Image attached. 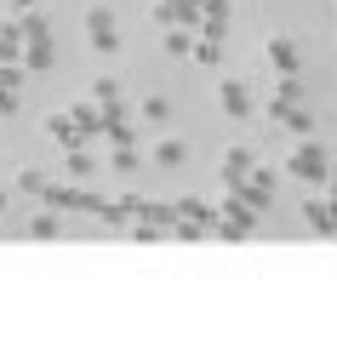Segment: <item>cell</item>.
<instances>
[{
  "instance_id": "1",
  "label": "cell",
  "mask_w": 337,
  "mask_h": 354,
  "mask_svg": "<svg viewBox=\"0 0 337 354\" xmlns=\"http://www.w3.org/2000/svg\"><path fill=\"white\" fill-rule=\"evenodd\" d=\"M291 177H303V183H320V177H326V149H320V143H303L298 154H291Z\"/></svg>"
},
{
  "instance_id": "2",
  "label": "cell",
  "mask_w": 337,
  "mask_h": 354,
  "mask_svg": "<svg viewBox=\"0 0 337 354\" xmlns=\"http://www.w3.org/2000/svg\"><path fill=\"white\" fill-rule=\"evenodd\" d=\"M263 52H268V63H275L280 75H298V46H291L286 35H268V46H263Z\"/></svg>"
},
{
  "instance_id": "3",
  "label": "cell",
  "mask_w": 337,
  "mask_h": 354,
  "mask_svg": "<svg viewBox=\"0 0 337 354\" xmlns=\"http://www.w3.org/2000/svg\"><path fill=\"white\" fill-rule=\"evenodd\" d=\"M217 103H223V115H246V109H252V92H246L240 80H223V92H217Z\"/></svg>"
},
{
  "instance_id": "4",
  "label": "cell",
  "mask_w": 337,
  "mask_h": 354,
  "mask_svg": "<svg viewBox=\"0 0 337 354\" xmlns=\"http://www.w3.org/2000/svg\"><path fill=\"white\" fill-rule=\"evenodd\" d=\"M303 217H309V229L337 234V201H331V206H326V201H309V206H303Z\"/></svg>"
},
{
  "instance_id": "5",
  "label": "cell",
  "mask_w": 337,
  "mask_h": 354,
  "mask_svg": "<svg viewBox=\"0 0 337 354\" xmlns=\"http://www.w3.org/2000/svg\"><path fill=\"white\" fill-rule=\"evenodd\" d=\"M24 63H29V69H46V63H52V35H35L29 52H24Z\"/></svg>"
},
{
  "instance_id": "6",
  "label": "cell",
  "mask_w": 337,
  "mask_h": 354,
  "mask_svg": "<svg viewBox=\"0 0 337 354\" xmlns=\"http://www.w3.org/2000/svg\"><path fill=\"white\" fill-rule=\"evenodd\" d=\"M103 29H115V17L103 6H86V35H103Z\"/></svg>"
},
{
  "instance_id": "7",
  "label": "cell",
  "mask_w": 337,
  "mask_h": 354,
  "mask_svg": "<svg viewBox=\"0 0 337 354\" xmlns=\"http://www.w3.org/2000/svg\"><path fill=\"white\" fill-rule=\"evenodd\" d=\"M17 189H29V194H40V189H46V177H40L35 166H24V171H17Z\"/></svg>"
},
{
  "instance_id": "8",
  "label": "cell",
  "mask_w": 337,
  "mask_h": 354,
  "mask_svg": "<svg viewBox=\"0 0 337 354\" xmlns=\"http://www.w3.org/2000/svg\"><path fill=\"white\" fill-rule=\"evenodd\" d=\"M154 154H161V166H177V160H183V143H177V138H166Z\"/></svg>"
},
{
  "instance_id": "9",
  "label": "cell",
  "mask_w": 337,
  "mask_h": 354,
  "mask_svg": "<svg viewBox=\"0 0 337 354\" xmlns=\"http://www.w3.org/2000/svg\"><path fill=\"white\" fill-rule=\"evenodd\" d=\"M29 234H35V240H52V234H57V217H35Z\"/></svg>"
},
{
  "instance_id": "10",
  "label": "cell",
  "mask_w": 337,
  "mask_h": 354,
  "mask_svg": "<svg viewBox=\"0 0 337 354\" xmlns=\"http://www.w3.org/2000/svg\"><path fill=\"white\" fill-rule=\"evenodd\" d=\"M92 171V154H80V149H69V177H86Z\"/></svg>"
},
{
  "instance_id": "11",
  "label": "cell",
  "mask_w": 337,
  "mask_h": 354,
  "mask_svg": "<svg viewBox=\"0 0 337 354\" xmlns=\"http://www.w3.org/2000/svg\"><path fill=\"white\" fill-rule=\"evenodd\" d=\"M143 120H166V97H143Z\"/></svg>"
},
{
  "instance_id": "12",
  "label": "cell",
  "mask_w": 337,
  "mask_h": 354,
  "mask_svg": "<svg viewBox=\"0 0 337 354\" xmlns=\"http://www.w3.org/2000/svg\"><path fill=\"white\" fill-rule=\"evenodd\" d=\"M166 52H172V57H183V52H194V46H189V35H166Z\"/></svg>"
},
{
  "instance_id": "13",
  "label": "cell",
  "mask_w": 337,
  "mask_h": 354,
  "mask_svg": "<svg viewBox=\"0 0 337 354\" xmlns=\"http://www.w3.org/2000/svg\"><path fill=\"white\" fill-rule=\"evenodd\" d=\"M12 6H17V12H29V6H35V0H12Z\"/></svg>"
},
{
  "instance_id": "14",
  "label": "cell",
  "mask_w": 337,
  "mask_h": 354,
  "mask_svg": "<svg viewBox=\"0 0 337 354\" xmlns=\"http://www.w3.org/2000/svg\"><path fill=\"white\" fill-rule=\"evenodd\" d=\"M331 201H337V183H331Z\"/></svg>"
}]
</instances>
